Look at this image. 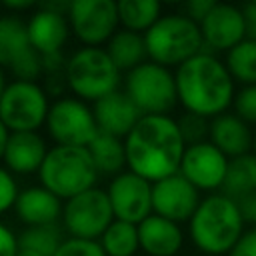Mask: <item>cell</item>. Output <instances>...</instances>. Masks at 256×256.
Instances as JSON below:
<instances>
[{
  "label": "cell",
  "mask_w": 256,
  "mask_h": 256,
  "mask_svg": "<svg viewBox=\"0 0 256 256\" xmlns=\"http://www.w3.org/2000/svg\"><path fill=\"white\" fill-rule=\"evenodd\" d=\"M126 168L148 182L164 180L180 172L186 142L176 118L170 114L142 116L124 138Z\"/></svg>",
  "instance_id": "cell-1"
},
{
  "label": "cell",
  "mask_w": 256,
  "mask_h": 256,
  "mask_svg": "<svg viewBox=\"0 0 256 256\" xmlns=\"http://www.w3.org/2000/svg\"><path fill=\"white\" fill-rule=\"evenodd\" d=\"M178 104L184 112L212 120L232 108L236 82L224 60L212 52H200L174 70Z\"/></svg>",
  "instance_id": "cell-2"
},
{
  "label": "cell",
  "mask_w": 256,
  "mask_h": 256,
  "mask_svg": "<svg viewBox=\"0 0 256 256\" xmlns=\"http://www.w3.org/2000/svg\"><path fill=\"white\" fill-rule=\"evenodd\" d=\"M244 232L246 224L236 200L222 192L204 196L188 220L190 242L208 256L230 254Z\"/></svg>",
  "instance_id": "cell-3"
},
{
  "label": "cell",
  "mask_w": 256,
  "mask_h": 256,
  "mask_svg": "<svg viewBox=\"0 0 256 256\" xmlns=\"http://www.w3.org/2000/svg\"><path fill=\"white\" fill-rule=\"evenodd\" d=\"M40 186L62 202L90 190L98 182V170L88 148L52 146L38 170Z\"/></svg>",
  "instance_id": "cell-4"
},
{
  "label": "cell",
  "mask_w": 256,
  "mask_h": 256,
  "mask_svg": "<svg viewBox=\"0 0 256 256\" xmlns=\"http://www.w3.org/2000/svg\"><path fill=\"white\" fill-rule=\"evenodd\" d=\"M148 60L166 68H178L196 54L204 52L200 26L182 12L162 14L144 34Z\"/></svg>",
  "instance_id": "cell-5"
},
{
  "label": "cell",
  "mask_w": 256,
  "mask_h": 256,
  "mask_svg": "<svg viewBox=\"0 0 256 256\" xmlns=\"http://www.w3.org/2000/svg\"><path fill=\"white\" fill-rule=\"evenodd\" d=\"M64 78L66 90L88 104L120 90V82L124 80L106 48L96 46H80L74 50L66 60Z\"/></svg>",
  "instance_id": "cell-6"
},
{
  "label": "cell",
  "mask_w": 256,
  "mask_h": 256,
  "mask_svg": "<svg viewBox=\"0 0 256 256\" xmlns=\"http://www.w3.org/2000/svg\"><path fill=\"white\" fill-rule=\"evenodd\" d=\"M124 92L140 110L142 116L168 114L178 104L176 78L166 66L150 60L142 62L124 76Z\"/></svg>",
  "instance_id": "cell-7"
},
{
  "label": "cell",
  "mask_w": 256,
  "mask_h": 256,
  "mask_svg": "<svg viewBox=\"0 0 256 256\" xmlns=\"http://www.w3.org/2000/svg\"><path fill=\"white\" fill-rule=\"evenodd\" d=\"M48 92L40 82L10 80L0 98V122L8 132H38L50 110Z\"/></svg>",
  "instance_id": "cell-8"
},
{
  "label": "cell",
  "mask_w": 256,
  "mask_h": 256,
  "mask_svg": "<svg viewBox=\"0 0 256 256\" xmlns=\"http://www.w3.org/2000/svg\"><path fill=\"white\" fill-rule=\"evenodd\" d=\"M44 128L56 146L86 148L98 134L92 106L72 94L52 100Z\"/></svg>",
  "instance_id": "cell-9"
},
{
  "label": "cell",
  "mask_w": 256,
  "mask_h": 256,
  "mask_svg": "<svg viewBox=\"0 0 256 256\" xmlns=\"http://www.w3.org/2000/svg\"><path fill=\"white\" fill-rule=\"evenodd\" d=\"M114 212L104 188H90L64 202L60 226L68 238L100 240L106 228L114 222Z\"/></svg>",
  "instance_id": "cell-10"
},
{
  "label": "cell",
  "mask_w": 256,
  "mask_h": 256,
  "mask_svg": "<svg viewBox=\"0 0 256 256\" xmlns=\"http://www.w3.org/2000/svg\"><path fill=\"white\" fill-rule=\"evenodd\" d=\"M68 22L82 46L104 48L120 30L118 4L114 0H72L68 6Z\"/></svg>",
  "instance_id": "cell-11"
},
{
  "label": "cell",
  "mask_w": 256,
  "mask_h": 256,
  "mask_svg": "<svg viewBox=\"0 0 256 256\" xmlns=\"http://www.w3.org/2000/svg\"><path fill=\"white\" fill-rule=\"evenodd\" d=\"M106 194L116 220L138 226L152 214V182L130 170L110 178Z\"/></svg>",
  "instance_id": "cell-12"
},
{
  "label": "cell",
  "mask_w": 256,
  "mask_h": 256,
  "mask_svg": "<svg viewBox=\"0 0 256 256\" xmlns=\"http://www.w3.org/2000/svg\"><path fill=\"white\" fill-rule=\"evenodd\" d=\"M230 166V158L224 156L210 140L186 146L180 174L196 186L200 192H214L222 190L226 172Z\"/></svg>",
  "instance_id": "cell-13"
},
{
  "label": "cell",
  "mask_w": 256,
  "mask_h": 256,
  "mask_svg": "<svg viewBox=\"0 0 256 256\" xmlns=\"http://www.w3.org/2000/svg\"><path fill=\"white\" fill-rule=\"evenodd\" d=\"M200 202V190L192 186L180 172L152 184V214L176 224L188 222Z\"/></svg>",
  "instance_id": "cell-14"
},
{
  "label": "cell",
  "mask_w": 256,
  "mask_h": 256,
  "mask_svg": "<svg viewBox=\"0 0 256 256\" xmlns=\"http://www.w3.org/2000/svg\"><path fill=\"white\" fill-rule=\"evenodd\" d=\"M206 52H228L246 38V20L240 6L216 2L200 22Z\"/></svg>",
  "instance_id": "cell-15"
},
{
  "label": "cell",
  "mask_w": 256,
  "mask_h": 256,
  "mask_svg": "<svg viewBox=\"0 0 256 256\" xmlns=\"http://www.w3.org/2000/svg\"><path fill=\"white\" fill-rule=\"evenodd\" d=\"M30 46L40 56L60 54L72 34L68 14L54 10L46 4H38L26 20Z\"/></svg>",
  "instance_id": "cell-16"
},
{
  "label": "cell",
  "mask_w": 256,
  "mask_h": 256,
  "mask_svg": "<svg viewBox=\"0 0 256 256\" xmlns=\"http://www.w3.org/2000/svg\"><path fill=\"white\" fill-rule=\"evenodd\" d=\"M92 112L98 132L116 136L120 140H124L130 134V130L136 126V122L142 118L140 110L134 106V102L126 96L124 90H116L94 102Z\"/></svg>",
  "instance_id": "cell-17"
},
{
  "label": "cell",
  "mask_w": 256,
  "mask_h": 256,
  "mask_svg": "<svg viewBox=\"0 0 256 256\" xmlns=\"http://www.w3.org/2000/svg\"><path fill=\"white\" fill-rule=\"evenodd\" d=\"M48 150L46 140L38 132H12L2 156V166L14 176L38 174Z\"/></svg>",
  "instance_id": "cell-18"
},
{
  "label": "cell",
  "mask_w": 256,
  "mask_h": 256,
  "mask_svg": "<svg viewBox=\"0 0 256 256\" xmlns=\"http://www.w3.org/2000/svg\"><path fill=\"white\" fill-rule=\"evenodd\" d=\"M62 208L64 202L38 184L20 190L14 204V214L24 226H48L60 222Z\"/></svg>",
  "instance_id": "cell-19"
},
{
  "label": "cell",
  "mask_w": 256,
  "mask_h": 256,
  "mask_svg": "<svg viewBox=\"0 0 256 256\" xmlns=\"http://www.w3.org/2000/svg\"><path fill=\"white\" fill-rule=\"evenodd\" d=\"M138 240L148 256H176L184 246V232L180 224L150 214L138 224Z\"/></svg>",
  "instance_id": "cell-20"
},
{
  "label": "cell",
  "mask_w": 256,
  "mask_h": 256,
  "mask_svg": "<svg viewBox=\"0 0 256 256\" xmlns=\"http://www.w3.org/2000/svg\"><path fill=\"white\" fill-rule=\"evenodd\" d=\"M252 136L254 130L250 124L240 120L234 112H224L210 120L208 140L230 160L252 152Z\"/></svg>",
  "instance_id": "cell-21"
},
{
  "label": "cell",
  "mask_w": 256,
  "mask_h": 256,
  "mask_svg": "<svg viewBox=\"0 0 256 256\" xmlns=\"http://www.w3.org/2000/svg\"><path fill=\"white\" fill-rule=\"evenodd\" d=\"M104 48H106L110 60L116 64V68L126 74L148 60L144 34H136V32H130L124 28H120L108 40V44Z\"/></svg>",
  "instance_id": "cell-22"
},
{
  "label": "cell",
  "mask_w": 256,
  "mask_h": 256,
  "mask_svg": "<svg viewBox=\"0 0 256 256\" xmlns=\"http://www.w3.org/2000/svg\"><path fill=\"white\" fill-rule=\"evenodd\" d=\"M28 28L24 18L14 14L0 16V66L8 70L22 54L30 50Z\"/></svg>",
  "instance_id": "cell-23"
},
{
  "label": "cell",
  "mask_w": 256,
  "mask_h": 256,
  "mask_svg": "<svg viewBox=\"0 0 256 256\" xmlns=\"http://www.w3.org/2000/svg\"><path fill=\"white\" fill-rule=\"evenodd\" d=\"M92 162L98 170V176H118L126 168V150H124V140L116 136H108L98 132L96 138L86 146Z\"/></svg>",
  "instance_id": "cell-24"
},
{
  "label": "cell",
  "mask_w": 256,
  "mask_h": 256,
  "mask_svg": "<svg viewBox=\"0 0 256 256\" xmlns=\"http://www.w3.org/2000/svg\"><path fill=\"white\" fill-rule=\"evenodd\" d=\"M116 4L120 28L136 34H146L162 16V4L158 0H120Z\"/></svg>",
  "instance_id": "cell-25"
},
{
  "label": "cell",
  "mask_w": 256,
  "mask_h": 256,
  "mask_svg": "<svg viewBox=\"0 0 256 256\" xmlns=\"http://www.w3.org/2000/svg\"><path fill=\"white\" fill-rule=\"evenodd\" d=\"M252 192H256V156L250 152L246 156L230 160L222 194L230 196L232 200H238Z\"/></svg>",
  "instance_id": "cell-26"
},
{
  "label": "cell",
  "mask_w": 256,
  "mask_h": 256,
  "mask_svg": "<svg viewBox=\"0 0 256 256\" xmlns=\"http://www.w3.org/2000/svg\"><path fill=\"white\" fill-rule=\"evenodd\" d=\"M66 238L68 236L60 224L24 226V230L18 234V248L32 250L40 256H54Z\"/></svg>",
  "instance_id": "cell-27"
},
{
  "label": "cell",
  "mask_w": 256,
  "mask_h": 256,
  "mask_svg": "<svg viewBox=\"0 0 256 256\" xmlns=\"http://www.w3.org/2000/svg\"><path fill=\"white\" fill-rule=\"evenodd\" d=\"M224 64L234 82L242 86H256V40L244 38L226 52Z\"/></svg>",
  "instance_id": "cell-28"
},
{
  "label": "cell",
  "mask_w": 256,
  "mask_h": 256,
  "mask_svg": "<svg viewBox=\"0 0 256 256\" xmlns=\"http://www.w3.org/2000/svg\"><path fill=\"white\" fill-rule=\"evenodd\" d=\"M98 242L106 256H136V252L140 250L138 226L114 220Z\"/></svg>",
  "instance_id": "cell-29"
},
{
  "label": "cell",
  "mask_w": 256,
  "mask_h": 256,
  "mask_svg": "<svg viewBox=\"0 0 256 256\" xmlns=\"http://www.w3.org/2000/svg\"><path fill=\"white\" fill-rule=\"evenodd\" d=\"M12 80H24V82H38L44 76V60L42 56L30 48L26 54H22L8 70Z\"/></svg>",
  "instance_id": "cell-30"
},
{
  "label": "cell",
  "mask_w": 256,
  "mask_h": 256,
  "mask_svg": "<svg viewBox=\"0 0 256 256\" xmlns=\"http://www.w3.org/2000/svg\"><path fill=\"white\" fill-rule=\"evenodd\" d=\"M176 122H178V128H180V134H182L186 146L200 144V142L208 140L210 120L196 116V114H190V112H184L180 118H176Z\"/></svg>",
  "instance_id": "cell-31"
},
{
  "label": "cell",
  "mask_w": 256,
  "mask_h": 256,
  "mask_svg": "<svg viewBox=\"0 0 256 256\" xmlns=\"http://www.w3.org/2000/svg\"><path fill=\"white\" fill-rule=\"evenodd\" d=\"M232 112L246 124H256V86H242L236 90Z\"/></svg>",
  "instance_id": "cell-32"
},
{
  "label": "cell",
  "mask_w": 256,
  "mask_h": 256,
  "mask_svg": "<svg viewBox=\"0 0 256 256\" xmlns=\"http://www.w3.org/2000/svg\"><path fill=\"white\" fill-rule=\"evenodd\" d=\"M54 256H106L98 240L66 238Z\"/></svg>",
  "instance_id": "cell-33"
},
{
  "label": "cell",
  "mask_w": 256,
  "mask_h": 256,
  "mask_svg": "<svg viewBox=\"0 0 256 256\" xmlns=\"http://www.w3.org/2000/svg\"><path fill=\"white\" fill-rule=\"evenodd\" d=\"M18 194H20V188L14 174L0 164V216L6 214L8 210H14Z\"/></svg>",
  "instance_id": "cell-34"
},
{
  "label": "cell",
  "mask_w": 256,
  "mask_h": 256,
  "mask_svg": "<svg viewBox=\"0 0 256 256\" xmlns=\"http://www.w3.org/2000/svg\"><path fill=\"white\" fill-rule=\"evenodd\" d=\"M214 4H216V0H190V2H186L184 6H182V14L184 16H188L190 20H194L198 26H200V22L206 18V14L214 8Z\"/></svg>",
  "instance_id": "cell-35"
},
{
  "label": "cell",
  "mask_w": 256,
  "mask_h": 256,
  "mask_svg": "<svg viewBox=\"0 0 256 256\" xmlns=\"http://www.w3.org/2000/svg\"><path fill=\"white\" fill-rule=\"evenodd\" d=\"M228 256H256V228H248Z\"/></svg>",
  "instance_id": "cell-36"
},
{
  "label": "cell",
  "mask_w": 256,
  "mask_h": 256,
  "mask_svg": "<svg viewBox=\"0 0 256 256\" xmlns=\"http://www.w3.org/2000/svg\"><path fill=\"white\" fill-rule=\"evenodd\" d=\"M18 254V234L12 232L4 222H0V256H16Z\"/></svg>",
  "instance_id": "cell-37"
},
{
  "label": "cell",
  "mask_w": 256,
  "mask_h": 256,
  "mask_svg": "<svg viewBox=\"0 0 256 256\" xmlns=\"http://www.w3.org/2000/svg\"><path fill=\"white\" fill-rule=\"evenodd\" d=\"M236 204L240 208V214L244 218V224H250L252 228H256V192L238 198Z\"/></svg>",
  "instance_id": "cell-38"
},
{
  "label": "cell",
  "mask_w": 256,
  "mask_h": 256,
  "mask_svg": "<svg viewBox=\"0 0 256 256\" xmlns=\"http://www.w3.org/2000/svg\"><path fill=\"white\" fill-rule=\"evenodd\" d=\"M0 6L6 10V14L20 16V12L36 10V6H38V4H36V2H32V0H4Z\"/></svg>",
  "instance_id": "cell-39"
},
{
  "label": "cell",
  "mask_w": 256,
  "mask_h": 256,
  "mask_svg": "<svg viewBox=\"0 0 256 256\" xmlns=\"http://www.w3.org/2000/svg\"><path fill=\"white\" fill-rule=\"evenodd\" d=\"M244 20H246V38L256 40V0L242 6Z\"/></svg>",
  "instance_id": "cell-40"
},
{
  "label": "cell",
  "mask_w": 256,
  "mask_h": 256,
  "mask_svg": "<svg viewBox=\"0 0 256 256\" xmlns=\"http://www.w3.org/2000/svg\"><path fill=\"white\" fill-rule=\"evenodd\" d=\"M8 138H10V132L0 122V162H2V156H4V150H6V144H8Z\"/></svg>",
  "instance_id": "cell-41"
},
{
  "label": "cell",
  "mask_w": 256,
  "mask_h": 256,
  "mask_svg": "<svg viewBox=\"0 0 256 256\" xmlns=\"http://www.w3.org/2000/svg\"><path fill=\"white\" fill-rule=\"evenodd\" d=\"M8 76H6V70L0 66V98H2V94H4V90H6V86H8Z\"/></svg>",
  "instance_id": "cell-42"
},
{
  "label": "cell",
  "mask_w": 256,
  "mask_h": 256,
  "mask_svg": "<svg viewBox=\"0 0 256 256\" xmlns=\"http://www.w3.org/2000/svg\"><path fill=\"white\" fill-rule=\"evenodd\" d=\"M16 256H40V254H36V252H32V250H24V248H18V254Z\"/></svg>",
  "instance_id": "cell-43"
},
{
  "label": "cell",
  "mask_w": 256,
  "mask_h": 256,
  "mask_svg": "<svg viewBox=\"0 0 256 256\" xmlns=\"http://www.w3.org/2000/svg\"><path fill=\"white\" fill-rule=\"evenodd\" d=\"M252 154L256 156V128H254V136H252Z\"/></svg>",
  "instance_id": "cell-44"
},
{
  "label": "cell",
  "mask_w": 256,
  "mask_h": 256,
  "mask_svg": "<svg viewBox=\"0 0 256 256\" xmlns=\"http://www.w3.org/2000/svg\"><path fill=\"white\" fill-rule=\"evenodd\" d=\"M0 16H2V6H0Z\"/></svg>",
  "instance_id": "cell-45"
}]
</instances>
